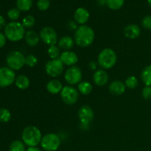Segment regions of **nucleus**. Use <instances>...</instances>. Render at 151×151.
I'll use <instances>...</instances> for the list:
<instances>
[{"label": "nucleus", "instance_id": "obj_1", "mask_svg": "<svg viewBox=\"0 0 151 151\" xmlns=\"http://www.w3.org/2000/svg\"><path fill=\"white\" fill-rule=\"evenodd\" d=\"M95 34L91 27L88 25H80L75 32L74 40L78 46L88 47L94 42Z\"/></svg>", "mask_w": 151, "mask_h": 151}, {"label": "nucleus", "instance_id": "obj_2", "mask_svg": "<svg viewBox=\"0 0 151 151\" xmlns=\"http://www.w3.org/2000/svg\"><path fill=\"white\" fill-rule=\"evenodd\" d=\"M22 141L25 145L28 147H36L41 144L42 135L41 132L37 127L27 126L24 129L22 132Z\"/></svg>", "mask_w": 151, "mask_h": 151}, {"label": "nucleus", "instance_id": "obj_3", "mask_svg": "<svg viewBox=\"0 0 151 151\" xmlns=\"http://www.w3.org/2000/svg\"><path fill=\"white\" fill-rule=\"evenodd\" d=\"M25 28L22 23L11 22L4 27V35L10 41L17 42L21 41L25 35Z\"/></svg>", "mask_w": 151, "mask_h": 151}, {"label": "nucleus", "instance_id": "obj_4", "mask_svg": "<svg viewBox=\"0 0 151 151\" xmlns=\"http://www.w3.org/2000/svg\"><path fill=\"white\" fill-rule=\"evenodd\" d=\"M117 55L114 50L110 48H106L102 50L97 57V64L102 69H111L116 63Z\"/></svg>", "mask_w": 151, "mask_h": 151}, {"label": "nucleus", "instance_id": "obj_5", "mask_svg": "<svg viewBox=\"0 0 151 151\" xmlns=\"http://www.w3.org/2000/svg\"><path fill=\"white\" fill-rule=\"evenodd\" d=\"M6 63L7 67L13 71L20 70L25 65V57L21 52L13 50L7 55Z\"/></svg>", "mask_w": 151, "mask_h": 151}, {"label": "nucleus", "instance_id": "obj_6", "mask_svg": "<svg viewBox=\"0 0 151 151\" xmlns=\"http://www.w3.org/2000/svg\"><path fill=\"white\" fill-rule=\"evenodd\" d=\"M41 145V147L46 151H55L60 147V139L56 134H47L42 137Z\"/></svg>", "mask_w": 151, "mask_h": 151}, {"label": "nucleus", "instance_id": "obj_7", "mask_svg": "<svg viewBox=\"0 0 151 151\" xmlns=\"http://www.w3.org/2000/svg\"><path fill=\"white\" fill-rule=\"evenodd\" d=\"M60 97L64 103L66 105L75 104L79 98V93L75 88L71 86H63V89L60 91Z\"/></svg>", "mask_w": 151, "mask_h": 151}, {"label": "nucleus", "instance_id": "obj_8", "mask_svg": "<svg viewBox=\"0 0 151 151\" xmlns=\"http://www.w3.org/2000/svg\"><path fill=\"white\" fill-rule=\"evenodd\" d=\"M82 71L78 66H70L65 72L64 79L66 82L70 86L79 84L82 80Z\"/></svg>", "mask_w": 151, "mask_h": 151}, {"label": "nucleus", "instance_id": "obj_9", "mask_svg": "<svg viewBox=\"0 0 151 151\" xmlns=\"http://www.w3.org/2000/svg\"><path fill=\"white\" fill-rule=\"evenodd\" d=\"M64 65L59 58L50 60L45 65V72L52 78L60 76L63 72Z\"/></svg>", "mask_w": 151, "mask_h": 151}, {"label": "nucleus", "instance_id": "obj_10", "mask_svg": "<svg viewBox=\"0 0 151 151\" xmlns=\"http://www.w3.org/2000/svg\"><path fill=\"white\" fill-rule=\"evenodd\" d=\"M39 36L41 41L47 45H56L58 43V34L51 27H43L40 31Z\"/></svg>", "mask_w": 151, "mask_h": 151}, {"label": "nucleus", "instance_id": "obj_11", "mask_svg": "<svg viewBox=\"0 0 151 151\" xmlns=\"http://www.w3.org/2000/svg\"><path fill=\"white\" fill-rule=\"evenodd\" d=\"M16 74L9 67L0 68V88L10 86L16 81Z\"/></svg>", "mask_w": 151, "mask_h": 151}, {"label": "nucleus", "instance_id": "obj_12", "mask_svg": "<svg viewBox=\"0 0 151 151\" xmlns=\"http://www.w3.org/2000/svg\"><path fill=\"white\" fill-rule=\"evenodd\" d=\"M94 114L90 106L87 105L81 106L78 110V118L82 125H88L94 119Z\"/></svg>", "mask_w": 151, "mask_h": 151}, {"label": "nucleus", "instance_id": "obj_13", "mask_svg": "<svg viewBox=\"0 0 151 151\" xmlns=\"http://www.w3.org/2000/svg\"><path fill=\"white\" fill-rule=\"evenodd\" d=\"M63 65L66 66H75L78 61V57L77 54L74 52L72 51H64L60 54V58H59Z\"/></svg>", "mask_w": 151, "mask_h": 151}, {"label": "nucleus", "instance_id": "obj_14", "mask_svg": "<svg viewBox=\"0 0 151 151\" xmlns=\"http://www.w3.org/2000/svg\"><path fill=\"white\" fill-rule=\"evenodd\" d=\"M90 17L89 12L84 7H79L74 13V19L75 22L80 25H84L88 21Z\"/></svg>", "mask_w": 151, "mask_h": 151}, {"label": "nucleus", "instance_id": "obj_15", "mask_svg": "<svg viewBox=\"0 0 151 151\" xmlns=\"http://www.w3.org/2000/svg\"><path fill=\"white\" fill-rule=\"evenodd\" d=\"M109 74L104 69H99L94 73L93 81L94 84L98 86H103L109 81Z\"/></svg>", "mask_w": 151, "mask_h": 151}, {"label": "nucleus", "instance_id": "obj_16", "mask_svg": "<svg viewBox=\"0 0 151 151\" xmlns=\"http://www.w3.org/2000/svg\"><path fill=\"white\" fill-rule=\"evenodd\" d=\"M123 32L126 38H130V39H135L138 38L141 34V29L137 24H131L125 27Z\"/></svg>", "mask_w": 151, "mask_h": 151}, {"label": "nucleus", "instance_id": "obj_17", "mask_svg": "<svg viewBox=\"0 0 151 151\" xmlns=\"http://www.w3.org/2000/svg\"><path fill=\"white\" fill-rule=\"evenodd\" d=\"M109 91L114 95H121L126 90L125 84L121 81H114L110 83L109 87Z\"/></svg>", "mask_w": 151, "mask_h": 151}, {"label": "nucleus", "instance_id": "obj_18", "mask_svg": "<svg viewBox=\"0 0 151 151\" xmlns=\"http://www.w3.org/2000/svg\"><path fill=\"white\" fill-rule=\"evenodd\" d=\"M63 88V86L61 82L56 79L51 80L47 84V90L52 94H57L60 93Z\"/></svg>", "mask_w": 151, "mask_h": 151}, {"label": "nucleus", "instance_id": "obj_19", "mask_svg": "<svg viewBox=\"0 0 151 151\" xmlns=\"http://www.w3.org/2000/svg\"><path fill=\"white\" fill-rule=\"evenodd\" d=\"M24 39L27 44L29 47H34L39 43L40 36L36 32L33 30H29L25 33Z\"/></svg>", "mask_w": 151, "mask_h": 151}, {"label": "nucleus", "instance_id": "obj_20", "mask_svg": "<svg viewBox=\"0 0 151 151\" xmlns=\"http://www.w3.org/2000/svg\"><path fill=\"white\" fill-rule=\"evenodd\" d=\"M58 44V47L60 49L65 50V51H69L73 47L74 44H75V40L70 36H63L59 39Z\"/></svg>", "mask_w": 151, "mask_h": 151}, {"label": "nucleus", "instance_id": "obj_21", "mask_svg": "<svg viewBox=\"0 0 151 151\" xmlns=\"http://www.w3.org/2000/svg\"><path fill=\"white\" fill-rule=\"evenodd\" d=\"M15 84L19 89L25 90L29 88V85H30V81L27 76L21 75L16 78Z\"/></svg>", "mask_w": 151, "mask_h": 151}, {"label": "nucleus", "instance_id": "obj_22", "mask_svg": "<svg viewBox=\"0 0 151 151\" xmlns=\"http://www.w3.org/2000/svg\"><path fill=\"white\" fill-rule=\"evenodd\" d=\"M78 88L81 94H83V95H88V94H91L92 91L93 86L91 83L87 82V81H83L78 84Z\"/></svg>", "mask_w": 151, "mask_h": 151}, {"label": "nucleus", "instance_id": "obj_23", "mask_svg": "<svg viewBox=\"0 0 151 151\" xmlns=\"http://www.w3.org/2000/svg\"><path fill=\"white\" fill-rule=\"evenodd\" d=\"M141 78L142 82L147 86H151V65L144 68L141 72Z\"/></svg>", "mask_w": 151, "mask_h": 151}, {"label": "nucleus", "instance_id": "obj_24", "mask_svg": "<svg viewBox=\"0 0 151 151\" xmlns=\"http://www.w3.org/2000/svg\"><path fill=\"white\" fill-rule=\"evenodd\" d=\"M16 6L20 11H28L32 6V0H16Z\"/></svg>", "mask_w": 151, "mask_h": 151}, {"label": "nucleus", "instance_id": "obj_25", "mask_svg": "<svg viewBox=\"0 0 151 151\" xmlns=\"http://www.w3.org/2000/svg\"><path fill=\"white\" fill-rule=\"evenodd\" d=\"M47 54H48L49 57L51 58V60L58 59V58H60V48L56 45L50 46L47 50Z\"/></svg>", "mask_w": 151, "mask_h": 151}, {"label": "nucleus", "instance_id": "obj_26", "mask_svg": "<svg viewBox=\"0 0 151 151\" xmlns=\"http://www.w3.org/2000/svg\"><path fill=\"white\" fill-rule=\"evenodd\" d=\"M125 0H106V4L109 8L116 10L120 9L123 6Z\"/></svg>", "mask_w": 151, "mask_h": 151}, {"label": "nucleus", "instance_id": "obj_27", "mask_svg": "<svg viewBox=\"0 0 151 151\" xmlns=\"http://www.w3.org/2000/svg\"><path fill=\"white\" fill-rule=\"evenodd\" d=\"M10 151H26L25 150V144L23 141L15 140L12 142L10 145Z\"/></svg>", "mask_w": 151, "mask_h": 151}, {"label": "nucleus", "instance_id": "obj_28", "mask_svg": "<svg viewBox=\"0 0 151 151\" xmlns=\"http://www.w3.org/2000/svg\"><path fill=\"white\" fill-rule=\"evenodd\" d=\"M22 24L24 27V28H27V29L32 28L35 24V17L32 15H27V16H24V19H22Z\"/></svg>", "mask_w": 151, "mask_h": 151}, {"label": "nucleus", "instance_id": "obj_29", "mask_svg": "<svg viewBox=\"0 0 151 151\" xmlns=\"http://www.w3.org/2000/svg\"><path fill=\"white\" fill-rule=\"evenodd\" d=\"M11 119V114L10 111L4 108L0 109V122L5 123L9 122Z\"/></svg>", "mask_w": 151, "mask_h": 151}, {"label": "nucleus", "instance_id": "obj_30", "mask_svg": "<svg viewBox=\"0 0 151 151\" xmlns=\"http://www.w3.org/2000/svg\"><path fill=\"white\" fill-rule=\"evenodd\" d=\"M138 80L135 76H130L125 80V86L129 89H134L138 86Z\"/></svg>", "mask_w": 151, "mask_h": 151}, {"label": "nucleus", "instance_id": "obj_31", "mask_svg": "<svg viewBox=\"0 0 151 151\" xmlns=\"http://www.w3.org/2000/svg\"><path fill=\"white\" fill-rule=\"evenodd\" d=\"M38 60L34 55H29L25 57V65L29 67H34L38 63Z\"/></svg>", "mask_w": 151, "mask_h": 151}, {"label": "nucleus", "instance_id": "obj_32", "mask_svg": "<svg viewBox=\"0 0 151 151\" xmlns=\"http://www.w3.org/2000/svg\"><path fill=\"white\" fill-rule=\"evenodd\" d=\"M20 10L18 8H11L7 12V16H8V18L10 20L13 21V22L17 20L20 17Z\"/></svg>", "mask_w": 151, "mask_h": 151}, {"label": "nucleus", "instance_id": "obj_33", "mask_svg": "<svg viewBox=\"0 0 151 151\" xmlns=\"http://www.w3.org/2000/svg\"><path fill=\"white\" fill-rule=\"evenodd\" d=\"M50 6V0H38L37 2V7L41 11H45L48 10Z\"/></svg>", "mask_w": 151, "mask_h": 151}, {"label": "nucleus", "instance_id": "obj_34", "mask_svg": "<svg viewBox=\"0 0 151 151\" xmlns=\"http://www.w3.org/2000/svg\"><path fill=\"white\" fill-rule=\"evenodd\" d=\"M142 25L146 29H151V16H145L142 20Z\"/></svg>", "mask_w": 151, "mask_h": 151}, {"label": "nucleus", "instance_id": "obj_35", "mask_svg": "<svg viewBox=\"0 0 151 151\" xmlns=\"http://www.w3.org/2000/svg\"><path fill=\"white\" fill-rule=\"evenodd\" d=\"M142 97L145 100H148L151 99V86H145L144 88L142 91Z\"/></svg>", "mask_w": 151, "mask_h": 151}, {"label": "nucleus", "instance_id": "obj_36", "mask_svg": "<svg viewBox=\"0 0 151 151\" xmlns=\"http://www.w3.org/2000/svg\"><path fill=\"white\" fill-rule=\"evenodd\" d=\"M6 40H7V38H6L5 35L0 32V49L4 47L6 44Z\"/></svg>", "mask_w": 151, "mask_h": 151}, {"label": "nucleus", "instance_id": "obj_37", "mask_svg": "<svg viewBox=\"0 0 151 151\" xmlns=\"http://www.w3.org/2000/svg\"><path fill=\"white\" fill-rule=\"evenodd\" d=\"M6 25L7 24H6L5 19H4L2 16H1V15H0V29H3V28L5 27Z\"/></svg>", "mask_w": 151, "mask_h": 151}, {"label": "nucleus", "instance_id": "obj_38", "mask_svg": "<svg viewBox=\"0 0 151 151\" xmlns=\"http://www.w3.org/2000/svg\"><path fill=\"white\" fill-rule=\"evenodd\" d=\"M68 27H69V29H75L76 30V29L78 27H77V24H76V22H75V21H71V22H69V24H68Z\"/></svg>", "mask_w": 151, "mask_h": 151}, {"label": "nucleus", "instance_id": "obj_39", "mask_svg": "<svg viewBox=\"0 0 151 151\" xmlns=\"http://www.w3.org/2000/svg\"><path fill=\"white\" fill-rule=\"evenodd\" d=\"M97 67V63L95 62H91L89 63V68L91 70H95Z\"/></svg>", "mask_w": 151, "mask_h": 151}, {"label": "nucleus", "instance_id": "obj_40", "mask_svg": "<svg viewBox=\"0 0 151 151\" xmlns=\"http://www.w3.org/2000/svg\"><path fill=\"white\" fill-rule=\"evenodd\" d=\"M26 151H41V150L36 147H29L27 149Z\"/></svg>", "mask_w": 151, "mask_h": 151}, {"label": "nucleus", "instance_id": "obj_41", "mask_svg": "<svg viewBox=\"0 0 151 151\" xmlns=\"http://www.w3.org/2000/svg\"><path fill=\"white\" fill-rule=\"evenodd\" d=\"M97 1L98 2V4L101 6H104L106 4V0H97Z\"/></svg>", "mask_w": 151, "mask_h": 151}, {"label": "nucleus", "instance_id": "obj_42", "mask_svg": "<svg viewBox=\"0 0 151 151\" xmlns=\"http://www.w3.org/2000/svg\"><path fill=\"white\" fill-rule=\"evenodd\" d=\"M147 2H148L149 5H150V7H151V0H147Z\"/></svg>", "mask_w": 151, "mask_h": 151}]
</instances>
